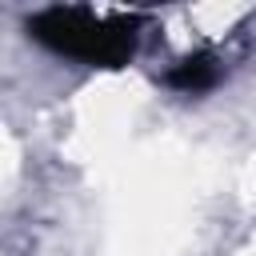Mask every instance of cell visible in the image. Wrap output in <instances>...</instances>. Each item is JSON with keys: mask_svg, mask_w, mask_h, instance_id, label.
Instances as JSON below:
<instances>
[{"mask_svg": "<svg viewBox=\"0 0 256 256\" xmlns=\"http://www.w3.org/2000/svg\"><path fill=\"white\" fill-rule=\"evenodd\" d=\"M28 32L60 56L116 68L136 52L132 20H108L88 8H48L28 20Z\"/></svg>", "mask_w": 256, "mask_h": 256, "instance_id": "6da1fadb", "label": "cell"}, {"mask_svg": "<svg viewBox=\"0 0 256 256\" xmlns=\"http://www.w3.org/2000/svg\"><path fill=\"white\" fill-rule=\"evenodd\" d=\"M216 80V64L208 56H196V60H184L180 68L168 72V84L180 88V92H204L208 84Z\"/></svg>", "mask_w": 256, "mask_h": 256, "instance_id": "7a4b0ae2", "label": "cell"}]
</instances>
